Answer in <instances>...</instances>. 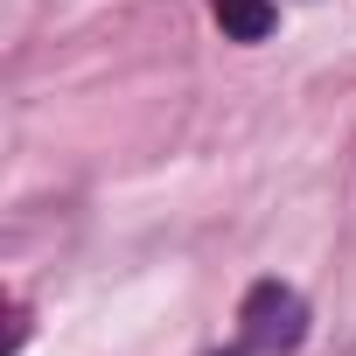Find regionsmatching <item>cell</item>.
I'll use <instances>...</instances> for the list:
<instances>
[{
    "label": "cell",
    "mask_w": 356,
    "mask_h": 356,
    "mask_svg": "<svg viewBox=\"0 0 356 356\" xmlns=\"http://www.w3.org/2000/svg\"><path fill=\"white\" fill-rule=\"evenodd\" d=\"M217 22L231 42H266L280 15H273V0H217Z\"/></svg>",
    "instance_id": "7a4b0ae2"
},
{
    "label": "cell",
    "mask_w": 356,
    "mask_h": 356,
    "mask_svg": "<svg viewBox=\"0 0 356 356\" xmlns=\"http://www.w3.org/2000/svg\"><path fill=\"white\" fill-rule=\"evenodd\" d=\"M238 321H245V342L266 349V356H293V349L307 342V300H300L286 280H259V286L245 293Z\"/></svg>",
    "instance_id": "6da1fadb"
}]
</instances>
